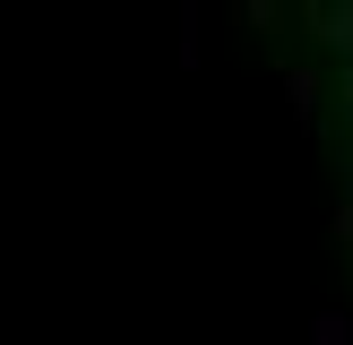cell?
Instances as JSON below:
<instances>
[{
	"instance_id": "5",
	"label": "cell",
	"mask_w": 353,
	"mask_h": 345,
	"mask_svg": "<svg viewBox=\"0 0 353 345\" xmlns=\"http://www.w3.org/2000/svg\"><path fill=\"white\" fill-rule=\"evenodd\" d=\"M233 9H241V17H250V26H259V34H268V26H276V17H285V0H233Z\"/></svg>"
},
{
	"instance_id": "3",
	"label": "cell",
	"mask_w": 353,
	"mask_h": 345,
	"mask_svg": "<svg viewBox=\"0 0 353 345\" xmlns=\"http://www.w3.org/2000/svg\"><path fill=\"white\" fill-rule=\"evenodd\" d=\"M285 103H293V121H319V103H327V78L310 61H285Z\"/></svg>"
},
{
	"instance_id": "1",
	"label": "cell",
	"mask_w": 353,
	"mask_h": 345,
	"mask_svg": "<svg viewBox=\"0 0 353 345\" xmlns=\"http://www.w3.org/2000/svg\"><path fill=\"white\" fill-rule=\"evenodd\" d=\"M302 26L319 34L336 61H353V0H302Z\"/></svg>"
},
{
	"instance_id": "6",
	"label": "cell",
	"mask_w": 353,
	"mask_h": 345,
	"mask_svg": "<svg viewBox=\"0 0 353 345\" xmlns=\"http://www.w3.org/2000/svg\"><path fill=\"white\" fill-rule=\"evenodd\" d=\"M336 103H345V130H353V61H345V78H336Z\"/></svg>"
},
{
	"instance_id": "4",
	"label": "cell",
	"mask_w": 353,
	"mask_h": 345,
	"mask_svg": "<svg viewBox=\"0 0 353 345\" xmlns=\"http://www.w3.org/2000/svg\"><path fill=\"white\" fill-rule=\"evenodd\" d=\"M310 345H353V319L345 310H319V319H310Z\"/></svg>"
},
{
	"instance_id": "2",
	"label": "cell",
	"mask_w": 353,
	"mask_h": 345,
	"mask_svg": "<svg viewBox=\"0 0 353 345\" xmlns=\"http://www.w3.org/2000/svg\"><path fill=\"white\" fill-rule=\"evenodd\" d=\"M172 61L181 69L207 61V0H181V17H172Z\"/></svg>"
}]
</instances>
